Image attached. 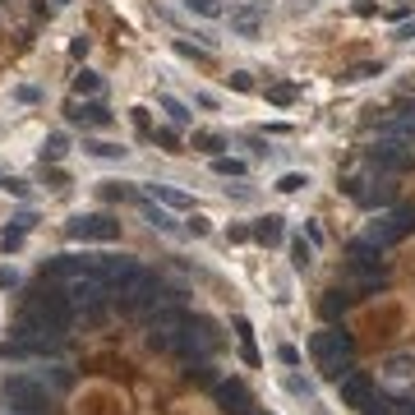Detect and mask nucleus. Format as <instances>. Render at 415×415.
<instances>
[{"label": "nucleus", "mask_w": 415, "mask_h": 415, "mask_svg": "<svg viewBox=\"0 0 415 415\" xmlns=\"http://www.w3.org/2000/svg\"><path fill=\"white\" fill-rule=\"evenodd\" d=\"M194 102H198V107H203V111H217V97H212V93H198Z\"/></svg>", "instance_id": "44"}, {"label": "nucleus", "mask_w": 415, "mask_h": 415, "mask_svg": "<svg viewBox=\"0 0 415 415\" xmlns=\"http://www.w3.org/2000/svg\"><path fill=\"white\" fill-rule=\"evenodd\" d=\"M337 393H341V402H346V406H355V411H360V406L379 393V379H374V374H365V369H346V374L337 379Z\"/></svg>", "instance_id": "7"}, {"label": "nucleus", "mask_w": 415, "mask_h": 415, "mask_svg": "<svg viewBox=\"0 0 415 415\" xmlns=\"http://www.w3.org/2000/svg\"><path fill=\"white\" fill-rule=\"evenodd\" d=\"M291 263H295V268H300V273H305L309 263H314V250H309V245L300 240V236H295V240H291Z\"/></svg>", "instance_id": "30"}, {"label": "nucleus", "mask_w": 415, "mask_h": 415, "mask_svg": "<svg viewBox=\"0 0 415 415\" xmlns=\"http://www.w3.org/2000/svg\"><path fill=\"white\" fill-rule=\"evenodd\" d=\"M309 355H314V365H318L323 379H341V374L351 369L355 341H351L346 332H337V328H318L314 337H309Z\"/></svg>", "instance_id": "1"}, {"label": "nucleus", "mask_w": 415, "mask_h": 415, "mask_svg": "<svg viewBox=\"0 0 415 415\" xmlns=\"http://www.w3.org/2000/svg\"><path fill=\"white\" fill-rule=\"evenodd\" d=\"M397 5H406V0H397Z\"/></svg>", "instance_id": "49"}, {"label": "nucleus", "mask_w": 415, "mask_h": 415, "mask_svg": "<svg viewBox=\"0 0 415 415\" xmlns=\"http://www.w3.org/2000/svg\"><path fill=\"white\" fill-rule=\"evenodd\" d=\"M305 185H309V175H300V171H286L282 180H277V194H300Z\"/></svg>", "instance_id": "29"}, {"label": "nucleus", "mask_w": 415, "mask_h": 415, "mask_svg": "<svg viewBox=\"0 0 415 415\" xmlns=\"http://www.w3.org/2000/svg\"><path fill=\"white\" fill-rule=\"evenodd\" d=\"M83 148H88L93 157H107V162H111V157H125V153H130V148H121V143H107V139H93V143H83Z\"/></svg>", "instance_id": "27"}, {"label": "nucleus", "mask_w": 415, "mask_h": 415, "mask_svg": "<svg viewBox=\"0 0 415 415\" xmlns=\"http://www.w3.org/2000/svg\"><path fill=\"white\" fill-rule=\"evenodd\" d=\"M259 28H263V10H231V33L259 37Z\"/></svg>", "instance_id": "15"}, {"label": "nucleus", "mask_w": 415, "mask_h": 415, "mask_svg": "<svg viewBox=\"0 0 415 415\" xmlns=\"http://www.w3.org/2000/svg\"><path fill=\"white\" fill-rule=\"evenodd\" d=\"M236 337H240L245 365H259V351H254V328H250V318H236Z\"/></svg>", "instance_id": "20"}, {"label": "nucleus", "mask_w": 415, "mask_h": 415, "mask_svg": "<svg viewBox=\"0 0 415 415\" xmlns=\"http://www.w3.org/2000/svg\"><path fill=\"white\" fill-rule=\"evenodd\" d=\"M212 397H217V406L226 415H250V388H245L240 379H226V383H212Z\"/></svg>", "instance_id": "9"}, {"label": "nucleus", "mask_w": 415, "mask_h": 415, "mask_svg": "<svg viewBox=\"0 0 415 415\" xmlns=\"http://www.w3.org/2000/svg\"><path fill=\"white\" fill-rule=\"evenodd\" d=\"M55 5H69V0H55Z\"/></svg>", "instance_id": "47"}, {"label": "nucleus", "mask_w": 415, "mask_h": 415, "mask_svg": "<svg viewBox=\"0 0 415 415\" xmlns=\"http://www.w3.org/2000/svg\"><path fill=\"white\" fill-rule=\"evenodd\" d=\"M65 236L83 240V245H111V240H121V217H111V212H79V217L65 222Z\"/></svg>", "instance_id": "4"}, {"label": "nucleus", "mask_w": 415, "mask_h": 415, "mask_svg": "<svg viewBox=\"0 0 415 415\" xmlns=\"http://www.w3.org/2000/svg\"><path fill=\"white\" fill-rule=\"evenodd\" d=\"M374 74H383V65H379V60H365V65L341 69V83H360V79H374Z\"/></svg>", "instance_id": "22"}, {"label": "nucleus", "mask_w": 415, "mask_h": 415, "mask_svg": "<svg viewBox=\"0 0 415 415\" xmlns=\"http://www.w3.org/2000/svg\"><path fill=\"white\" fill-rule=\"evenodd\" d=\"M65 116H69L74 125H88V130H107V125L116 121V116H111V107H107L102 97H74V102L65 107Z\"/></svg>", "instance_id": "8"}, {"label": "nucleus", "mask_w": 415, "mask_h": 415, "mask_svg": "<svg viewBox=\"0 0 415 415\" xmlns=\"http://www.w3.org/2000/svg\"><path fill=\"white\" fill-rule=\"evenodd\" d=\"M360 415H397V402H393V397H383V393H374L369 402L360 406Z\"/></svg>", "instance_id": "25"}, {"label": "nucleus", "mask_w": 415, "mask_h": 415, "mask_svg": "<svg viewBox=\"0 0 415 415\" xmlns=\"http://www.w3.org/2000/svg\"><path fill=\"white\" fill-rule=\"evenodd\" d=\"M397 42H415V19H406V23H397Z\"/></svg>", "instance_id": "38"}, {"label": "nucleus", "mask_w": 415, "mask_h": 415, "mask_svg": "<svg viewBox=\"0 0 415 415\" xmlns=\"http://www.w3.org/2000/svg\"><path fill=\"white\" fill-rule=\"evenodd\" d=\"M69 153V134H46V143H42V162H60V157Z\"/></svg>", "instance_id": "18"}, {"label": "nucleus", "mask_w": 415, "mask_h": 415, "mask_svg": "<svg viewBox=\"0 0 415 415\" xmlns=\"http://www.w3.org/2000/svg\"><path fill=\"white\" fill-rule=\"evenodd\" d=\"M148 198H157V203H162V208H171V212H189V208H194V198H189L185 189L162 185V180H157V185H148Z\"/></svg>", "instance_id": "10"}, {"label": "nucleus", "mask_w": 415, "mask_h": 415, "mask_svg": "<svg viewBox=\"0 0 415 415\" xmlns=\"http://www.w3.org/2000/svg\"><path fill=\"white\" fill-rule=\"evenodd\" d=\"M226 83L236 88V93H254V79L250 74H226Z\"/></svg>", "instance_id": "36"}, {"label": "nucleus", "mask_w": 415, "mask_h": 415, "mask_svg": "<svg viewBox=\"0 0 415 415\" xmlns=\"http://www.w3.org/2000/svg\"><path fill=\"white\" fill-rule=\"evenodd\" d=\"M189 148H194V153H203V157H222V153H226V134H217V130H194Z\"/></svg>", "instance_id": "13"}, {"label": "nucleus", "mask_w": 415, "mask_h": 415, "mask_svg": "<svg viewBox=\"0 0 415 415\" xmlns=\"http://www.w3.org/2000/svg\"><path fill=\"white\" fill-rule=\"evenodd\" d=\"M250 415H259V411H250Z\"/></svg>", "instance_id": "50"}, {"label": "nucleus", "mask_w": 415, "mask_h": 415, "mask_svg": "<svg viewBox=\"0 0 415 415\" xmlns=\"http://www.w3.org/2000/svg\"><path fill=\"white\" fill-rule=\"evenodd\" d=\"M0 180H5V171H0Z\"/></svg>", "instance_id": "48"}, {"label": "nucleus", "mask_w": 415, "mask_h": 415, "mask_svg": "<svg viewBox=\"0 0 415 415\" xmlns=\"http://www.w3.org/2000/svg\"><path fill=\"white\" fill-rule=\"evenodd\" d=\"M23 236H28V231L5 226V236H0V250H5V254H19V250H23Z\"/></svg>", "instance_id": "31"}, {"label": "nucleus", "mask_w": 415, "mask_h": 415, "mask_svg": "<svg viewBox=\"0 0 415 415\" xmlns=\"http://www.w3.org/2000/svg\"><path fill=\"white\" fill-rule=\"evenodd\" d=\"M286 388H291L295 397H305V402H309V397H314V388H309V383L300 379V374H291V379H286Z\"/></svg>", "instance_id": "34"}, {"label": "nucleus", "mask_w": 415, "mask_h": 415, "mask_svg": "<svg viewBox=\"0 0 415 415\" xmlns=\"http://www.w3.org/2000/svg\"><path fill=\"white\" fill-rule=\"evenodd\" d=\"M166 300H175V295L166 291V286L157 282L153 273H139L134 282L116 286V305H121V309H134V314H148V309L166 305Z\"/></svg>", "instance_id": "2"}, {"label": "nucleus", "mask_w": 415, "mask_h": 415, "mask_svg": "<svg viewBox=\"0 0 415 415\" xmlns=\"http://www.w3.org/2000/svg\"><path fill=\"white\" fill-rule=\"evenodd\" d=\"M5 415H23V411H5Z\"/></svg>", "instance_id": "46"}, {"label": "nucleus", "mask_w": 415, "mask_h": 415, "mask_svg": "<svg viewBox=\"0 0 415 415\" xmlns=\"http://www.w3.org/2000/svg\"><path fill=\"white\" fill-rule=\"evenodd\" d=\"M374 162H379V166H411L415 153H411V148H402V143H379V148H374Z\"/></svg>", "instance_id": "14"}, {"label": "nucleus", "mask_w": 415, "mask_h": 415, "mask_svg": "<svg viewBox=\"0 0 415 415\" xmlns=\"http://www.w3.org/2000/svg\"><path fill=\"white\" fill-rule=\"evenodd\" d=\"M185 231H194V236H208V217H198V212H194V217L185 222Z\"/></svg>", "instance_id": "42"}, {"label": "nucleus", "mask_w": 415, "mask_h": 415, "mask_svg": "<svg viewBox=\"0 0 415 415\" xmlns=\"http://www.w3.org/2000/svg\"><path fill=\"white\" fill-rule=\"evenodd\" d=\"M305 236H309V245H323V226L318 222H305Z\"/></svg>", "instance_id": "43"}, {"label": "nucleus", "mask_w": 415, "mask_h": 415, "mask_svg": "<svg viewBox=\"0 0 415 415\" xmlns=\"http://www.w3.org/2000/svg\"><path fill=\"white\" fill-rule=\"evenodd\" d=\"M250 231H254V240H259V245H268V250H273V245H282V236H286V217L268 212V217H259Z\"/></svg>", "instance_id": "11"}, {"label": "nucleus", "mask_w": 415, "mask_h": 415, "mask_svg": "<svg viewBox=\"0 0 415 415\" xmlns=\"http://www.w3.org/2000/svg\"><path fill=\"white\" fill-rule=\"evenodd\" d=\"M157 107L166 111V121L171 125H189V107L180 97H171V93H157Z\"/></svg>", "instance_id": "16"}, {"label": "nucleus", "mask_w": 415, "mask_h": 415, "mask_svg": "<svg viewBox=\"0 0 415 415\" xmlns=\"http://www.w3.org/2000/svg\"><path fill=\"white\" fill-rule=\"evenodd\" d=\"M277 360H282V365H291V369H295V365H300V351H295V346H282V351H277Z\"/></svg>", "instance_id": "40"}, {"label": "nucleus", "mask_w": 415, "mask_h": 415, "mask_svg": "<svg viewBox=\"0 0 415 415\" xmlns=\"http://www.w3.org/2000/svg\"><path fill=\"white\" fill-rule=\"evenodd\" d=\"M5 406L10 411H23V415H42L46 411V383L33 379V374H10L5 388H0Z\"/></svg>", "instance_id": "3"}, {"label": "nucleus", "mask_w": 415, "mask_h": 415, "mask_svg": "<svg viewBox=\"0 0 415 415\" xmlns=\"http://www.w3.org/2000/svg\"><path fill=\"white\" fill-rule=\"evenodd\" d=\"M60 291H65V300H69L74 309H97L102 300H107L111 286L102 282L97 273H79V277H65V286H60Z\"/></svg>", "instance_id": "6"}, {"label": "nucleus", "mask_w": 415, "mask_h": 415, "mask_svg": "<svg viewBox=\"0 0 415 415\" xmlns=\"http://www.w3.org/2000/svg\"><path fill=\"white\" fill-rule=\"evenodd\" d=\"M139 208H143V217L153 222L157 231H166V236H175V231H180V222L171 217V208H162L157 198H148V194H143V198H139Z\"/></svg>", "instance_id": "12"}, {"label": "nucleus", "mask_w": 415, "mask_h": 415, "mask_svg": "<svg viewBox=\"0 0 415 415\" xmlns=\"http://www.w3.org/2000/svg\"><path fill=\"white\" fill-rule=\"evenodd\" d=\"M295 97H300V88H295V83H273V88H268V102H273V107H291Z\"/></svg>", "instance_id": "26"}, {"label": "nucleus", "mask_w": 415, "mask_h": 415, "mask_svg": "<svg viewBox=\"0 0 415 415\" xmlns=\"http://www.w3.org/2000/svg\"><path fill=\"white\" fill-rule=\"evenodd\" d=\"M0 189H5V194H14V198H28V180H19V175H5V180H0Z\"/></svg>", "instance_id": "32"}, {"label": "nucleus", "mask_w": 415, "mask_h": 415, "mask_svg": "<svg viewBox=\"0 0 415 415\" xmlns=\"http://www.w3.org/2000/svg\"><path fill=\"white\" fill-rule=\"evenodd\" d=\"M102 198H134V194L125 185H116V180H107V185H102Z\"/></svg>", "instance_id": "37"}, {"label": "nucleus", "mask_w": 415, "mask_h": 415, "mask_svg": "<svg viewBox=\"0 0 415 415\" xmlns=\"http://www.w3.org/2000/svg\"><path fill=\"white\" fill-rule=\"evenodd\" d=\"M153 143L162 148V153H185V148H180V134H175V125H157V130H153Z\"/></svg>", "instance_id": "21"}, {"label": "nucleus", "mask_w": 415, "mask_h": 415, "mask_svg": "<svg viewBox=\"0 0 415 415\" xmlns=\"http://www.w3.org/2000/svg\"><path fill=\"white\" fill-rule=\"evenodd\" d=\"M130 121H134V130H139V139H153L157 125H153V116H148V107H134V111H130Z\"/></svg>", "instance_id": "28"}, {"label": "nucleus", "mask_w": 415, "mask_h": 415, "mask_svg": "<svg viewBox=\"0 0 415 415\" xmlns=\"http://www.w3.org/2000/svg\"><path fill=\"white\" fill-rule=\"evenodd\" d=\"M397 415H415V402H397Z\"/></svg>", "instance_id": "45"}, {"label": "nucleus", "mask_w": 415, "mask_h": 415, "mask_svg": "<svg viewBox=\"0 0 415 415\" xmlns=\"http://www.w3.org/2000/svg\"><path fill=\"white\" fill-rule=\"evenodd\" d=\"M185 10L189 14H198V19H222V0H185Z\"/></svg>", "instance_id": "24"}, {"label": "nucleus", "mask_w": 415, "mask_h": 415, "mask_svg": "<svg viewBox=\"0 0 415 415\" xmlns=\"http://www.w3.org/2000/svg\"><path fill=\"white\" fill-rule=\"evenodd\" d=\"M175 51L185 55V60H208V51H203V46H194V42H175Z\"/></svg>", "instance_id": "35"}, {"label": "nucleus", "mask_w": 415, "mask_h": 415, "mask_svg": "<svg viewBox=\"0 0 415 415\" xmlns=\"http://www.w3.org/2000/svg\"><path fill=\"white\" fill-rule=\"evenodd\" d=\"M42 185L60 194V189H69V175L60 171V166H55V162H42Z\"/></svg>", "instance_id": "23"}, {"label": "nucleus", "mask_w": 415, "mask_h": 415, "mask_svg": "<svg viewBox=\"0 0 415 415\" xmlns=\"http://www.w3.org/2000/svg\"><path fill=\"white\" fill-rule=\"evenodd\" d=\"M97 93H102V74L79 69V74H74V97H97Z\"/></svg>", "instance_id": "19"}, {"label": "nucleus", "mask_w": 415, "mask_h": 415, "mask_svg": "<svg viewBox=\"0 0 415 415\" xmlns=\"http://www.w3.org/2000/svg\"><path fill=\"white\" fill-rule=\"evenodd\" d=\"M88 46H93L88 37H74V42H69V55H74V60H83V55H88Z\"/></svg>", "instance_id": "41"}, {"label": "nucleus", "mask_w": 415, "mask_h": 415, "mask_svg": "<svg viewBox=\"0 0 415 415\" xmlns=\"http://www.w3.org/2000/svg\"><path fill=\"white\" fill-rule=\"evenodd\" d=\"M341 309H346V291H328V300H323V314H341Z\"/></svg>", "instance_id": "33"}, {"label": "nucleus", "mask_w": 415, "mask_h": 415, "mask_svg": "<svg viewBox=\"0 0 415 415\" xmlns=\"http://www.w3.org/2000/svg\"><path fill=\"white\" fill-rule=\"evenodd\" d=\"M14 286H19V273H14V268H0V291H14Z\"/></svg>", "instance_id": "39"}, {"label": "nucleus", "mask_w": 415, "mask_h": 415, "mask_svg": "<svg viewBox=\"0 0 415 415\" xmlns=\"http://www.w3.org/2000/svg\"><path fill=\"white\" fill-rule=\"evenodd\" d=\"M245 171H250V166H245L240 157H226V153L212 157V175H222V180H240Z\"/></svg>", "instance_id": "17"}, {"label": "nucleus", "mask_w": 415, "mask_h": 415, "mask_svg": "<svg viewBox=\"0 0 415 415\" xmlns=\"http://www.w3.org/2000/svg\"><path fill=\"white\" fill-rule=\"evenodd\" d=\"M411 231H415V212H388V217L369 222V231H365V236H355V245L383 254L393 240H402V236H411Z\"/></svg>", "instance_id": "5"}]
</instances>
